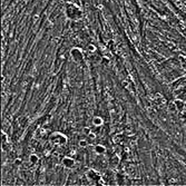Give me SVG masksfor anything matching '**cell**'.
<instances>
[{"mask_svg":"<svg viewBox=\"0 0 186 186\" xmlns=\"http://www.w3.org/2000/svg\"><path fill=\"white\" fill-rule=\"evenodd\" d=\"M67 136L60 131H55L49 136V143L55 147H61L67 144Z\"/></svg>","mask_w":186,"mask_h":186,"instance_id":"6da1fadb","label":"cell"},{"mask_svg":"<svg viewBox=\"0 0 186 186\" xmlns=\"http://www.w3.org/2000/svg\"><path fill=\"white\" fill-rule=\"evenodd\" d=\"M66 15L71 20H78L82 18V10L79 9L78 6L75 5H67L66 7Z\"/></svg>","mask_w":186,"mask_h":186,"instance_id":"7a4b0ae2","label":"cell"},{"mask_svg":"<svg viewBox=\"0 0 186 186\" xmlns=\"http://www.w3.org/2000/svg\"><path fill=\"white\" fill-rule=\"evenodd\" d=\"M86 177H87L89 183H91L93 185H96V184H99V182L102 180V175L99 174L96 169L90 168L86 173Z\"/></svg>","mask_w":186,"mask_h":186,"instance_id":"3957f363","label":"cell"},{"mask_svg":"<svg viewBox=\"0 0 186 186\" xmlns=\"http://www.w3.org/2000/svg\"><path fill=\"white\" fill-rule=\"evenodd\" d=\"M69 55H70V57H71V59H73L75 63H77V64L82 63L83 59H84V57H85L84 51H83L80 48H77V47H74V48L70 49Z\"/></svg>","mask_w":186,"mask_h":186,"instance_id":"277c9868","label":"cell"},{"mask_svg":"<svg viewBox=\"0 0 186 186\" xmlns=\"http://www.w3.org/2000/svg\"><path fill=\"white\" fill-rule=\"evenodd\" d=\"M61 165L64 166L65 168L67 169H71L75 167L76 165V160H74L71 156H65L63 160H61Z\"/></svg>","mask_w":186,"mask_h":186,"instance_id":"5b68a950","label":"cell"},{"mask_svg":"<svg viewBox=\"0 0 186 186\" xmlns=\"http://www.w3.org/2000/svg\"><path fill=\"white\" fill-rule=\"evenodd\" d=\"M106 151H107L106 147H105L104 145H100V144H99V145H96L95 146V148H94V152H95L97 155H104L105 153H106Z\"/></svg>","mask_w":186,"mask_h":186,"instance_id":"8992f818","label":"cell"},{"mask_svg":"<svg viewBox=\"0 0 186 186\" xmlns=\"http://www.w3.org/2000/svg\"><path fill=\"white\" fill-rule=\"evenodd\" d=\"M93 125L96 126V127H100V126L104 125V119L100 116H95L93 118Z\"/></svg>","mask_w":186,"mask_h":186,"instance_id":"52a82bcc","label":"cell"},{"mask_svg":"<svg viewBox=\"0 0 186 186\" xmlns=\"http://www.w3.org/2000/svg\"><path fill=\"white\" fill-rule=\"evenodd\" d=\"M39 162V156L37 154H31L29 155V163L32 164V165H35Z\"/></svg>","mask_w":186,"mask_h":186,"instance_id":"ba28073f","label":"cell"},{"mask_svg":"<svg viewBox=\"0 0 186 186\" xmlns=\"http://www.w3.org/2000/svg\"><path fill=\"white\" fill-rule=\"evenodd\" d=\"M174 104H175V108L180 111H183L184 107H185V104H184V102H182V100H175Z\"/></svg>","mask_w":186,"mask_h":186,"instance_id":"9c48e42d","label":"cell"},{"mask_svg":"<svg viewBox=\"0 0 186 186\" xmlns=\"http://www.w3.org/2000/svg\"><path fill=\"white\" fill-rule=\"evenodd\" d=\"M78 146H79V148H86L88 146V140H79Z\"/></svg>","mask_w":186,"mask_h":186,"instance_id":"30bf717a","label":"cell"},{"mask_svg":"<svg viewBox=\"0 0 186 186\" xmlns=\"http://www.w3.org/2000/svg\"><path fill=\"white\" fill-rule=\"evenodd\" d=\"M96 46L95 45H93V44H90V45H88L87 46V51L89 52V54H94V52L96 51Z\"/></svg>","mask_w":186,"mask_h":186,"instance_id":"8fae6325","label":"cell"},{"mask_svg":"<svg viewBox=\"0 0 186 186\" xmlns=\"http://www.w3.org/2000/svg\"><path fill=\"white\" fill-rule=\"evenodd\" d=\"M21 163H22V160H21L20 157H17V158L15 160V162H14V164H15L16 166H20Z\"/></svg>","mask_w":186,"mask_h":186,"instance_id":"7c38bea8","label":"cell"},{"mask_svg":"<svg viewBox=\"0 0 186 186\" xmlns=\"http://www.w3.org/2000/svg\"><path fill=\"white\" fill-rule=\"evenodd\" d=\"M83 131H84V134H85V135H87V136L90 134V133H91V131H90V128H89V127H85L84 129H83Z\"/></svg>","mask_w":186,"mask_h":186,"instance_id":"4fadbf2b","label":"cell"},{"mask_svg":"<svg viewBox=\"0 0 186 186\" xmlns=\"http://www.w3.org/2000/svg\"><path fill=\"white\" fill-rule=\"evenodd\" d=\"M88 137L91 138V140H95V138H96V134H95V133H90V134L88 135Z\"/></svg>","mask_w":186,"mask_h":186,"instance_id":"5bb4252c","label":"cell"}]
</instances>
